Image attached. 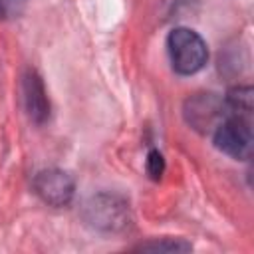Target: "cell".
<instances>
[{"mask_svg":"<svg viewBox=\"0 0 254 254\" xmlns=\"http://www.w3.org/2000/svg\"><path fill=\"white\" fill-rule=\"evenodd\" d=\"M167 52L173 69L179 75H194L208 62V46L202 36L190 28H173L167 36Z\"/></svg>","mask_w":254,"mask_h":254,"instance_id":"6da1fadb","label":"cell"},{"mask_svg":"<svg viewBox=\"0 0 254 254\" xmlns=\"http://www.w3.org/2000/svg\"><path fill=\"white\" fill-rule=\"evenodd\" d=\"M83 220L99 232H119L129 226V202L113 192H97L83 204Z\"/></svg>","mask_w":254,"mask_h":254,"instance_id":"7a4b0ae2","label":"cell"},{"mask_svg":"<svg viewBox=\"0 0 254 254\" xmlns=\"http://www.w3.org/2000/svg\"><path fill=\"white\" fill-rule=\"evenodd\" d=\"M212 143L220 153H224L236 161H248L252 157L250 117L226 115L212 131Z\"/></svg>","mask_w":254,"mask_h":254,"instance_id":"3957f363","label":"cell"},{"mask_svg":"<svg viewBox=\"0 0 254 254\" xmlns=\"http://www.w3.org/2000/svg\"><path fill=\"white\" fill-rule=\"evenodd\" d=\"M32 189L42 202H46L48 206H54V208H62L73 200L75 181L67 171L50 167V169H42L34 175Z\"/></svg>","mask_w":254,"mask_h":254,"instance_id":"277c9868","label":"cell"},{"mask_svg":"<svg viewBox=\"0 0 254 254\" xmlns=\"http://www.w3.org/2000/svg\"><path fill=\"white\" fill-rule=\"evenodd\" d=\"M224 99L216 97L214 93H196L187 99L185 103V119L190 127L200 133H210L216 125L226 117Z\"/></svg>","mask_w":254,"mask_h":254,"instance_id":"5b68a950","label":"cell"},{"mask_svg":"<svg viewBox=\"0 0 254 254\" xmlns=\"http://www.w3.org/2000/svg\"><path fill=\"white\" fill-rule=\"evenodd\" d=\"M22 93H24V105L30 121H34L36 125H44L50 119L52 105H50L44 79L36 69H26L22 77Z\"/></svg>","mask_w":254,"mask_h":254,"instance_id":"8992f818","label":"cell"},{"mask_svg":"<svg viewBox=\"0 0 254 254\" xmlns=\"http://www.w3.org/2000/svg\"><path fill=\"white\" fill-rule=\"evenodd\" d=\"M252 87L250 85H236L232 89H228L226 97H224V105H226V113L228 115H240V117H250L252 115Z\"/></svg>","mask_w":254,"mask_h":254,"instance_id":"52a82bcc","label":"cell"},{"mask_svg":"<svg viewBox=\"0 0 254 254\" xmlns=\"http://www.w3.org/2000/svg\"><path fill=\"white\" fill-rule=\"evenodd\" d=\"M137 250L143 252H189L192 250L190 242L183 238H159V240H149L137 246Z\"/></svg>","mask_w":254,"mask_h":254,"instance_id":"ba28073f","label":"cell"},{"mask_svg":"<svg viewBox=\"0 0 254 254\" xmlns=\"http://www.w3.org/2000/svg\"><path fill=\"white\" fill-rule=\"evenodd\" d=\"M145 171L149 175L151 181H161L163 173H165V157L159 149H151L147 153V161H145Z\"/></svg>","mask_w":254,"mask_h":254,"instance_id":"9c48e42d","label":"cell"},{"mask_svg":"<svg viewBox=\"0 0 254 254\" xmlns=\"http://www.w3.org/2000/svg\"><path fill=\"white\" fill-rule=\"evenodd\" d=\"M26 0H0V20L6 18H14L18 14H22Z\"/></svg>","mask_w":254,"mask_h":254,"instance_id":"30bf717a","label":"cell"}]
</instances>
